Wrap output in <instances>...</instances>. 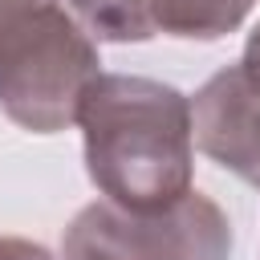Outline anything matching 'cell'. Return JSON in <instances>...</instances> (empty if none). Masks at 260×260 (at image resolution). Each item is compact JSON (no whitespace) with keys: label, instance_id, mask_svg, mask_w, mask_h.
<instances>
[{"label":"cell","instance_id":"6da1fadb","mask_svg":"<svg viewBox=\"0 0 260 260\" xmlns=\"http://www.w3.org/2000/svg\"><path fill=\"white\" fill-rule=\"evenodd\" d=\"M89 183L130 211H162L191 191V98L138 73H98L77 106Z\"/></svg>","mask_w":260,"mask_h":260},{"label":"cell","instance_id":"7a4b0ae2","mask_svg":"<svg viewBox=\"0 0 260 260\" xmlns=\"http://www.w3.org/2000/svg\"><path fill=\"white\" fill-rule=\"evenodd\" d=\"M98 45L57 0L20 12L0 28V110L28 134H57L77 122V106L98 69Z\"/></svg>","mask_w":260,"mask_h":260},{"label":"cell","instance_id":"3957f363","mask_svg":"<svg viewBox=\"0 0 260 260\" xmlns=\"http://www.w3.org/2000/svg\"><path fill=\"white\" fill-rule=\"evenodd\" d=\"M232 223L199 191L162 211H130L114 199L85 203L65 236L61 260H228Z\"/></svg>","mask_w":260,"mask_h":260},{"label":"cell","instance_id":"277c9868","mask_svg":"<svg viewBox=\"0 0 260 260\" xmlns=\"http://www.w3.org/2000/svg\"><path fill=\"white\" fill-rule=\"evenodd\" d=\"M191 126L195 146L211 162L260 187V93L244 81L240 65L203 81L191 102Z\"/></svg>","mask_w":260,"mask_h":260},{"label":"cell","instance_id":"5b68a950","mask_svg":"<svg viewBox=\"0 0 260 260\" xmlns=\"http://www.w3.org/2000/svg\"><path fill=\"white\" fill-rule=\"evenodd\" d=\"M256 0H150L158 32L183 41H219L244 24Z\"/></svg>","mask_w":260,"mask_h":260},{"label":"cell","instance_id":"8992f818","mask_svg":"<svg viewBox=\"0 0 260 260\" xmlns=\"http://www.w3.org/2000/svg\"><path fill=\"white\" fill-rule=\"evenodd\" d=\"M81 28L98 41H150L154 16H150V0H69Z\"/></svg>","mask_w":260,"mask_h":260},{"label":"cell","instance_id":"52a82bcc","mask_svg":"<svg viewBox=\"0 0 260 260\" xmlns=\"http://www.w3.org/2000/svg\"><path fill=\"white\" fill-rule=\"evenodd\" d=\"M0 260H53V252L20 236H0Z\"/></svg>","mask_w":260,"mask_h":260},{"label":"cell","instance_id":"ba28073f","mask_svg":"<svg viewBox=\"0 0 260 260\" xmlns=\"http://www.w3.org/2000/svg\"><path fill=\"white\" fill-rule=\"evenodd\" d=\"M240 73H244V81L260 93V24L248 32V45H244V57H240Z\"/></svg>","mask_w":260,"mask_h":260},{"label":"cell","instance_id":"9c48e42d","mask_svg":"<svg viewBox=\"0 0 260 260\" xmlns=\"http://www.w3.org/2000/svg\"><path fill=\"white\" fill-rule=\"evenodd\" d=\"M37 4H45V0H0V28H8L20 12H28V8H37Z\"/></svg>","mask_w":260,"mask_h":260}]
</instances>
